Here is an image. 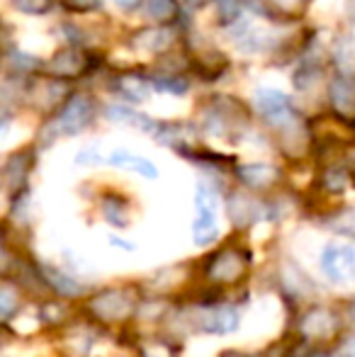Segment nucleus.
<instances>
[{
  "mask_svg": "<svg viewBox=\"0 0 355 357\" xmlns=\"http://www.w3.org/2000/svg\"><path fill=\"white\" fill-rule=\"evenodd\" d=\"M90 119H93V102L86 95H76V98H71L63 105L59 117L52 119L42 129L39 139H42V144H54L61 137H76V134H81L88 127Z\"/></svg>",
  "mask_w": 355,
  "mask_h": 357,
  "instance_id": "obj_1",
  "label": "nucleus"
},
{
  "mask_svg": "<svg viewBox=\"0 0 355 357\" xmlns=\"http://www.w3.org/2000/svg\"><path fill=\"white\" fill-rule=\"evenodd\" d=\"M217 192L209 185H197L195 192V221H192V238L197 245H209L217 241Z\"/></svg>",
  "mask_w": 355,
  "mask_h": 357,
  "instance_id": "obj_2",
  "label": "nucleus"
},
{
  "mask_svg": "<svg viewBox=\"0 0 355 357\" xmlns=\"http://www.w3.org/2000/svg\"><path fill=\"white\" fill-rule=\"evenodd\" d=\"M322 273L331 284H355V245L331 243L322 253Z\"/></svg>",
  "mask_w": 355,
  "mask_h": 357,
  "instance_id": "obj_3",
  "label": "nucleus"
},
{
  "mask_svg": "<svg viewBox=\"0 0 355 357\" xmlns=\"http://www.w3.org/2000/svg\"><path fill=\"white\" fill-rule=\"evenodd\" d=\"M256 107L275 129L285 127V124H289L292 119H297L292 112V105H289V98L282 90L261 88L256 93Z\"/></svg>",
  "mask_w": 355,
  "mask_h": 357,
  "instance_id": "obj_4",
  "label": "nucleus"
},
{
  "mask_svg": "<svg viewBox=\"0 0 355 357\" xmlns=\"http://www.w3.org/2000/svg\"><path fill=\"white\" fill-rule=\"evenodd\" d=\"M90 311L103 321H119L132 311V299L122 289H107L90 301Z\"/></svg>",
  "mask_w": 355,
  "mask_h": 357,
  "instance_id": "obj_5",
  "label": "nucleus"
},
{
  "mask_svg": "<svg viewBox=\"0 0 355 357\" xmlns=\"http://www.w3.org/2000/svg\"><path fill=\"white\" fill-rule=\"evenodd\" d=\"M105 163H109L112 168H124V170H132V173H139L142 178L146 180H156L158 178V168L151 163L149 158L144 155L134 153L129 149H114L105 155Z\"/></svg>",
  "mask_w": 355,
  "mask_h": 357,
  "instance_id": "obj_6",
  "label": "nucleus"
},
{
  "mask_svg": "<svg viewBox=\"0 0 355 357\" xmlns=\"http://www.w3.org/2000/svg\"><path fill=\"white\" fill-rule=\"evenodd\" d=\"M243 270H246V260H243L241 253H236V250H222V253L212 260L209 278H212L214 282L229 284V282H236L243 275Z\"/></svg>",
  "mask_w": 355,
  "mask_h": 357,
  "instance_id": "obj_7",
  "label": "nucleus"
},
{
  "mask_svg": "<svg viewBox=\"0 0 355 357\" xmlns=\"http://www.w3.org/2000/svg\"><path fill=\"white\" fill-rule=\"evenodd\" d=\"M236 326H239V309L232 304L202 311V321H199V328L207 331V333H229Z\"/></svg>",
  "mask_w": 355,
  "mask_h": 357,
  "instance_id": "obj_8",
  "label": "nucleus"
},
{
  "mask_svg": "<svg viewBox=\"0 0 355 357\" xmlns=\"http://www.w3.org/2000/svg\"><path fill=\"white\" fill-rule=\"evenodd\" d=\"M176 42V32L166 24H156V27H149L142 29V32L134 37V47L139 52H146V54H161L166 52L171 44Z\"/></svg>",
  "mask_w": 355,
  "mask_h": 357,
  "instance_id": "obj_9",
  "label": "nucleus"
},
{
  "mask_svg": "<svg viewBox=\"0 0 355 357\" xmlns=\"http://www.w3.org/2000/svg\"><path fill=\"white\" fill-rule=\"evenodd\" d=\"M302 331L307 338L324 340L336 331V316L326 309H314L312 314L302 321Z\"/></svg>",
  "mask_w": 355,
  "mask_h": 357,
  "instance_id": "obj_10",
  "label": "nucleus"
},
{
  "mask_svg": "<svg viewBox=\"0 0 355 357\" xmlns=\"http://www.w3.org/2000/svg\"><path fill=\"white\" fill-rule=\"evenodd\" d=\"M42 275L47 280V284H52V289H56L63 296H81L86 291V287L78 282L76 278H71L68 273H63L61 268L54 265H42Z\"/></svg>",
  "mask_w": 355,
  "mask_h": 357,
  "instance_id": "obj_11",
  "label": "nucleus"
},
{
  "mask_svg": "<svg viewBox=\"0 0 355 357\" xmlns=\"http://www.w3.org/2000/svg\"><path fill=\"white\" fill-rule=\"evenodd\" d=\"M261 204H256V199L246 197V195H234L229 199V214H232V221L236 226H248L256 219H261Z\"/></svg>",
  "mask_w": 355,
  "mask_h": 357,
  "instance_id": "obj_12",
  "label": "nucleus"
},
{
  "mask_svg": "<svg viewBox=\"0 0 355 357\" xmlns=\"http://www.w3.org/2000/svg\"><path fill=\"white\" fill-rule=\"evenodd\" d=\"M107 119L117 124H132V127H139L144 132H156V119L146 117V114H139L134 109L124 107V105H109L107 107Z\"/></svg>",
  "mask_w": 355,
  "mask_h": 357,
  "instance_id": "obj_13",
  "label": "nucleus"
},
{
  "mask_svg": "<svg viewBox=\"0 0 355 357\" xmlns=\"http://www.w3.org/2000/svg\"><path fill=\"white\" fill-rule=\"evenodd\" d=\"M331 102L341 114H353L355 112V88L348 78L338 75L331 80Z\"/></svg>",
  "mask_w": 355,
  "mask_h": 357,
  "instance_id": "obj_14",
  "label": "nucleus"
},
{
  "mask_svg": "<svg viewBox=\"0 0 355 357\" xmlns=\"http://www.w3.org/2000/svg\"><path fill=\"white\" fill-rule=\"evenodd\" d=\"M239 178L246 185H251V188H268L278 178V170L268 163H248L239 168Z\"/></svg>",
  "mask_w": 355,
  "mask_h": 357,
  "instance_id": "obj_15",
  "label": "nucleus"
},
{
  "mask_svg": "<svg viewBox=\"0 0 355 357\" xmlns=\"http://www.w3.org/2000/svg\"><path fill=\"white\" fill-rule=\"evenodd\" d=\"M49 68L56 75H63V78L78 75L83 68V54L78 52V49H61V52L54 56V61L49 63Z\"/></svg>",
  "mask_w": 355,
  "mask_h": 357,
  "instance_id": "obj_16",
  "label": "nucleus"
},
{
  "mask_svg": "<svg viewBox=\"0 0 355 357\" xmlns=\"http://www.w3.org/2000/svg\"><path fill=\"white\" fill-rule=\"evenodd\" d=\"M151 90L153 85L146 78H139V75H124V78H119V93L129 102H144V100H149Z\"/></svg>",
  "mask_w": 355,
  "mask_h": 357,
  "instance_id": "obj_17",
  "label": "nucleus"
},
{
  "mask_svg": "<svg viewBox=\"0 0 355 357\" xmlns=\"http://www.w3.org/2000/svg\"><path fill=\"white\" fill-rule=\"evenodd\" d=\"M142 15L151 22H168L178 15V3L176 0H146Z\"/></svg>",
  "mask_w": 355,
  "mask_h": 357,
  "instance_id": "obj_18",
  "label": "nucleus"
},
{
  "mask_svg": "<svg viewBox=\"0 0 355 357\" xmlns=\"http://www.w3.org/2000/svg\"><path fill=\"white\" fill-rule=\"evenodd\" d=\"M27 168H29V160L27 155L17 153L13 155V158L8 160V165H5V183H8V188L13 190H20L24 183V178H27Z\"/></svg>",
  "mask_w": 355,
  "mask_h": 357,
  "instance_id": "obj_19",
  "label": "nucleus"
},
{
  "mask_svg": "<svg viewBox=\"0 0 355 357\" xmlns=\"http://www.w3.org/2000/svg\"><path fill=\"white\" fill-rule=\"evenodd\" d=\"M103 216L117 229H127L129 226V212L117 197H107L103 199Z\"/></svg>",
  "mask_w": 355,
  "mask_h": 357,
  "instance_id": "obj_20",
  "label": "nucleus"
},
{
  "mask_svg": "<svg viewBox=\"0 0 355 357\" xmlns=\"http://www.w3.org/2000/svg\"><path fill=\"white\" fill-rule=\"evenodd\" d=\"M20 304L17 289L10 284H0V316H10Z\"/></svg>",
  "mask_w": 355,
  "mask_h": 357,
  "instance_id": "obj_21",
  "label": "nucleus"
},
{
  "mask_svg": "<svg viewBox=\"0 0 355 357\" xmlns=\"http://www.w3.org/2000/svg\"><path fill=\"white\" fill-rule=\"evenodd\" d=\"M13 5L24 15H44L52 8V0H13Z\"/></svg>",
  "mask_w": 355,
  "mask_h": 357,
  "instance_id": "obj_22",
  "label": "nucleus"
},
{
  "mask_svg": "<svg viewBox=\"0 0 355 357\" xmlns=\"http://www.w3.org/2000/svg\"><path fill=\"white\" fill-rule=\"evenodd\" d=\"M151 85L156 90H161V93H171V95H183L188 90V80L183 78H156Z\"/></svg>",
  "mask_w": 355,
  "mask_h": 357,
  "instance_id": "obj_23",
  "label": "nucleus"
},
{
  "mask_svg": "<svg viewBox=\"0 0 355 357\" xmlns=\"http://www.w3.org/2000/svg\"><path fill=\"white\" fill-rule=\"evenodd\" d=\"M105 160V155L100 153L95 146H88V149H83V151H78L76 153V163L78 165H98V163H103Z\"/></svg>",
  "mask_w": 355,
  "mask_h": 357,
  "instance_id": "obj_24",
  "label": "nucleus"
},
{
  "mask_svg": "<svg viewBox=\"0 0 355 357\" xmlns=\"http://www.w3.org/2000/svg\"><path fill=\"white\" fill-rule=\"evenodd\" d=\"M109 243H112V245H117V248H122V250H127V253H134V250H137V245H134V243H129V241L117 238V236H109Z\"/></svg>",
  "mask_w": 355,
  "mask_h": 357,
  "instance_id": "obj_25",
  "label": "nucleus"
},
{
  "mask_svg": "<svg viewBox=\"0 0 355 357\" xmlns=\"http://www.w3.org/2000/svg\"><path fill=\"white\" fill-rule=\"evenodd\" d=\"M304 0H275V5L278 8H282V10H294V8H299Z\"/></svg>",
  "mask_w": 355,
  "mask_h": 357,
  "instance_id": "obj_26",
  "label": "nucleus"
},
{
  "mask_svg": "<svg viewBox=\"0 0 355 357\" xmlns=\"http://www.w3.org/2000/svg\"><path fill=\"white\" fill-rule=\"evenodd\" d=\"M338 357H355V340H348V343L338 350Z\"/></svg>",
  "mask_w": 355,
  "mask_h": 357,
  "instance_id": "obj_27",
  "label": "nucleus"
},
{
  "mask_svg": "<svg viewBox=\"0 0 355 357\" xmlns=\"http://www.w3.org/2000/svg\"><path fill=\"white\" fill-rule=\"evenodd\" d=\"M5 268H8V253H5L3 243H0V270H5Z\"/></svg>",
  "mask_w": 355,
  "mask_h": 357,
  "instance_id": "obj_28",
  "label": "nucleus"
},
{
  "mask_svg": "<svg viewBox=\"0 0 355 357\" xmlns=\"http://www.w3.org/2000/svg\"><path fill=\"white\" fill-rule=\"evenodd\" d=\"M117 8H132L134 3H139V0H112Z\"/></svg>",
  "mask_w": 355,
  "mask_h": 357,
  "instance_id": "obj_29",
  "label": "nucleus"
},
{
  "mask_svg": "<svg viewBox=\"0 0 355 357\" xmlns=\"http://www.w3.org/2000/svg\"><path fill=\"white\" fill-rule=\"evenodd\" d=\"M353 319H355V306H353Z\"/></svg>",
  "mask_w": 355,
  "mask_h": 357,
  "instance_id": "obj_30",
  "label": "nucleus"
}]
</instances>
